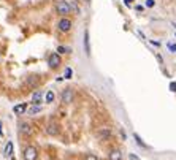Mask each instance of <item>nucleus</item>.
Wrapping results in <instances>:
<instances>
[{
    "instance_id": "nucleus-1",
    "label": "nucleus",
    "mask_w": 176,
    "mask_h": 160,
    "mask_svg": "<svg viewBox=\"0 0 176 160\" xmlns=\"http://www.w3.org/2000/svg\"><path fill=\"white\" fill-rule=\"evenodd\" d=\"M37 157H38V151H37L35 146L26 147V151H24V158L26 160H37Z\"/></svg>"
},
{
    "instance_id": "nucleus-2",
    "label": "nucleus",
    "mask_w": 176,
    "mask_h": 160,
    "mask_svg": "<svg viewBox=\"0 0 176 160\" xmlns=\"http://www.w3.org/2000/svg\"><path fill=\"white\" fill-rule=\"evenodd\" d=\"M56 10H57V13L59 14H68L71 10H70V3H67V2H64V0H60V2H57L56 3Z\"/></svg>"
},
{
    "instance_id": "nucleus-3",
    "label": "nucleus",
    "mask_w": 176,
    "mask_h": 160,
    "mask_svg": "<svg viewBox=\"0 0 176 160\" xmlns=\"http://www.w3.org/2000/svg\"><path fill=\"white\" fill-rule=\"evenodd\" d=\"M48 64H49V68H57L60 65V54H59V52H54V54L49 56Z\"/></svg>"
},
{
    "instance_id": "nucleus-4",
    "label": "nucleus",
    "mask_w": 176,
    "mask_h": 160,
    "mask_svg": "<svg viewBox=\"0 0 176 160\" xmlns=\"http://www.w3.org/2000/svg\"><path fill=\"white\" fill-rule=\"evenodd\" d=\"M57 27H59L60 32H68V30L71 29V21L67 19V18H62V19L57 22Z\"/></svg>"
},
{
    "instance_id": "nucleus-5",
    "label": "nucleus",
    "mask_w": 176,
    "mask_h": 160,
    "mask_svg": "<svg viewBox=\"0 0 176 160\" xmlns=\"http://www.w3.org/2000/svg\"><path fill=\"white\" fill-rule=\"evenodd\" d=\"M46 133H48V135H51V137L59 135V125L56 122H51V124L46 127Z\"/></svg>"
},
{
    "instance_id": "nucleus-6",
    "label": "nucleus",
    "mask_w": 176,
    "mask_h": 160,
    "mask_svg": "<svg viewBox=\"0 0 176 160\" xmlns=\"http://www.w3.org/2000/svg\"><path fill=\"white\" fill-rule=\"evenodd\" d=\"M97 137H98L100 140H108V138L111 137V130L106 128V127H102V128L97 132Z\"/></svg>"
},
{
    "instance_id": "nucleus-7",
    "label": "nucleus",
    "mask_w": 176,
    "mask_h": 160,
    "mask_svg": "<svg viewBox=\"0 0 176 160\" xmlns=\"http://www.w3.org/2000/svg\"><path fill=\"white\" fill-rule=\"evenodd\" d=\"M19 132L22 133V135H26V137L32 135V127H30V124H27V122H22V124L19 125Z\"/></svg>"
},
{
    "instance_id": "nucleus-8",
    "label": "nucleus",
    "mask_w": 176,
    "mask_h": 160,
    "mask_svg": "<svg viewBox=\"0 0 176 160\" xmlns=\"http://www.w3.org/2000/svg\"><path fill=\"white\" fill-rule=\"evenodd\" d=\"M73 100V90L71 89H65L64 94H62V101L64 103H70Z\"/></svg>"
},
{
    "instance_id": "nucleus-9",
    "label": "nucleus",
    "mask_w": 176,
    "mask_h": 160,
    "mask_svg": "<svg viewBox=\"0 0 176 160\" xmlns=\"http://www.w3.org/2000/svg\"><path fill=\"white\" fill-rule=\"evenodd\" d=\"M108 158H110V160H122V152H121L119 149H114V151L110 152Z\"/></svg>"
},
{
    "instance_id": "nucleus-10",
    "label": "nucleus",
    "mask_w": 176,
    "mask_h": 160,
    "mask_svg": "<svg viewBox=\"0 0 176 160\" xmlns=\"http://www.w3.org/2000/svg\"><path fill=\"white\" fill-rule=\"evenodd\" d=\"M27 110V105L26 103H21V105H16L14 106V108H13V111L16 113V114H22L24 111H26Z\"/></svg>"
},
{
    "instance_id": "nucleus-11",
    "label": "nucleus",
    "mask_w": 176,
    "mask_h": 160,
    "mask_svg": "<svg viewBox=\"0 0 176 160\" xmlns=\"http://www.w3.org/2000/svg\"><path fill=\"white\" fill-rule=\"evenodd\" d=\"M41 97H43V94H41L40 90H37V92H34V94H32V103H35V105H38V103L41 101Z\"/></svg>"
},
{
    "instance_id": "nucleus-12",
    "label": "nucleus",
    "mask_w": 176,
    "mask_h": 160,
    "mask_svg": "<svg viewBox=\"0 0 176 160\" xmlns=\"http://www.w3.org/2000/svg\"><path fill=\"white\" fill-rule=\"evenodd\" d=\"M84 49H86L87 54H91V48H89V32H87V30L84 32Z\"/></svg>"
},
{
    "instance_id": "nucleus-13",
    "label": "nucleus",
    "mask_w": 176,
    "mask_h": 160,
    "mask_svg": "<svg viewBox=\"0 0 176 160\" xmlns=\"http://www.w3.org/2000/svg\"><path fill=\"white\" fill-rule=\"evenodd\" d=\"M5 155L7 157H11L13 155V143L11 141H8L7 146H5Z\"/></svg>"
},
{
    "instance_id": "nucleus-14",
    "label": "nucleus",
    "mask_w": 176,
    "mask_h": 160,
    "mask_svg": "<svg viewBox=\"0 0 176 160\" xmlns=\"http://www.w3.org/2000/svg\"><path fill=\"white\" fill-rule=\"evenodd\" d=\"M40 111H41V106L40 105H32L29 108V114H32V116L37 114V113H40Z\"/></svg>"
},
{
    "instance_id": "nucleus-15",
    "label": "nucleus",
    "mask_w": 176,
    "mask_h": 160,
    "mask_svg": "<svg viewBox=\"0 0 176 160\" xmlns=\"http://www.w3.org/2000/svg\"><path fill=\"white\" fill-rule=\"evenodd\" d=\"M71 76H73V70H71L70 67H68V68H65V73H64V78H65V79H70Z\"/></svg>"
},
{
    "instance_id": "nucleus-16",
    "label": "nucleus",
    "mask_w": 176,
    "mask_h": 160,
    "mask_svg": "<svg viewBox=\"0 0 176 160\" xmlns=\"http://www.w3.org/2000/svg\"><path fill=\"white\" fill-rule=\"evenodd\" d=\"M53 100H54V92H53V90L46 92V101H48V103H51Z\"/></svg>"
},
{
    "instance_id": "nucleus-17",
    "label": "nucleus",
    "mask_w": 176,
    "mask_h": 160,
    "mask_svg": "<svg viewBox=\"0 0 176 160\" xmlns=\"http://www.w3.org/2000/svg\"><path fill=\"white\" fill-rule=\"evenodd\" d=\"M70 10H71V11H75L76 14H80V8H78V5L75 3V2H71V3H70Z\"/></svg>"
},
{
    "instance_id": "nucleus-18",
    "label": "nucleus",
    "mask_w": 176,
    "mask_h": 160,
    "mask_svg": "<svg viewBox=\"0 0 176 160\" xmlns=\"http://www.w3.org/2000/svg\"><path fill=\"white\" fill-rule=\"evenodd\" d=\"M57 51H59V54H65V52H70L71 49H70V48H64V46H59V48H57Z\"/></svg>"
},
{
    "instance_id": "nucleus-19",
    "label": "nucleus",
    "mask_w": 176,
    "mask_h": 160,
    "mask_svg": "<svg viewBox=\"0 0 176 160\" xmlns=\"http://www.w3.org/2000/svg\"><path fill=\"white\" fill-rule=\"evenodd\" d=\"M167 46H168V49H170L171 52H176V43H168Z\"/></svg>"
},
{
    "instance_id": "nucleus-20",
    "label": "nucleus",
    "mask_w": 176,
    "mask_h": 160,
    "mask_svg": "<svg viewBox=\"0 0 176 160\" xmlns=\"http://www.w3.org/2000/svg\"><path fill=\"white\" fill-rule=\"evenodd\" d=\"M29 84H38V78H29Z\"/></svg>"
},
{
    "instance_id": "nucleus-21",
    "label": "nucleus",
    "mask_w": 176,
    "mask_h": 160,
    "mask_svg": "<svg viewBox=\"0 0 176 160\" xmlns=\"http://www.w3.org/2000/svg\"><path fill=\"white\" fill-rule=\"evenodd\" d=\"M146 7L148 8H153L154 7V0H146Z\"/></svg>"
},
{
    "instance_id": "nucleus-22",
    "label": "nucleus",
    "mask_w": 176,
    "mask_h": 160,
    "mask_svg": "<svg viewBox=\"0 0 176 160\" xmlns=\"http://www.w3.org/2000/svg\"><path fill=\"white\" fill-rule=\"evenodd\" d=\"M135 140H137V143H138L140 146H143V147H146V144H144V143H143V141L140 140V137H138V135H135Z\"/></svg>"
},
{
    "instance_id": "nucleus-23",
    "label": "nucleus",
    "mask_w": 176,
    "mask_h": 160,
    "mask_svg": "<svg viewBox=\"0 0 176 160\" xmlns=\"http://www.w3.org/2000/svg\"><path fill=\"white\" fill-rule=\"evenodd\" d=\"M84 160H98L95 155H92V154H89V155H86V158Z\"/></svg>"
},
{
    "instance_id": "nucleus-24",
    "label": "nucleus",
    "mask_w": 176,
    "mask_h": 160,
    "mask_svg": "<svg viewBox=\"0 0 176 160\" xmlns=\"http://www.w3.org/2000/svg\"><path fill=\"white\" fill-rule=\"evenodd\" d=\"M170 89H171L173 92H176V83H171V84H170Z\"/></svg>"
},
{
    "instance_id": "nucleus-25",
    "label": "nucleus",
    "mask_w": 176,
    "mask_h": 160,
    "mask_svg": "<svg viewBox=\"0 0 176 160\" xmlns=\"http://www.w3.org/2000/svg\"><path fill=\"white\" fill-rule=\"evenodd\" d=\"M130 160H140V158H138L135 154H130Z\"/></svg>"
},
{
    "instance_id": "nucleus-26",
    "label": "nucleus",
    "mask_w": 176,
    "mask_h": 160,
    "mask_svg": "<svg viewBox=\"0 0 176 160\" xmlns=\"http://www.w3.org/2000/svg\"><path fill=\"white\" fill-rule=\"evenodd\" d=\"M132 2H133V0H124V3H125V5H130Z\"/></svg>"
},
{
    "instance_id": "nucleus-27",
    "label": "nucleus",
    "mask_w": 176,
    "mask_h": 160,
    "mask_svg": "<svg viewBox=\"0 0 176 160\" xmlns=\"http://www.w3.org/2000/svg\"><path fill=\"white\" fill-rule=\"evenodd\" d=\"M3 133H2V122H0V137H2Z\"/></svg>"
}]
</instances>
